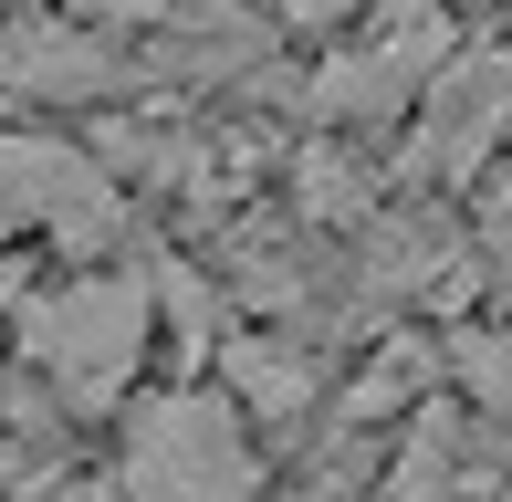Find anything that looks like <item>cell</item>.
Instances as JSON below:
<instances>
[]
</instances>
